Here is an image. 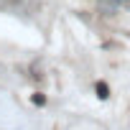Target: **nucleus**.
<instances>
[{
	"label": "nucleus",
	"mask_w": 130,
	"mask_h": 130,
	"mask_svg": "<svg viewBox=\"0 0 130 130\" xmlns=\"http://www.w3.org/2000/svg\"><path fill=\"white\" fill-rule=\"evenodd\" d=\"M94 89H97V97H100V100H107V97H110V87H107L105 82H97Z\"/></svg>",
	"instance_id": "1"
},
{
	"label": "nucleus",
	"mask_w": 130,
	"mask_h": 130,
	"mask_svg": "<svg viewBox=\"0 0 130 130\" xmlns=\"http://www.w3.org/2000/svg\"><path fill=\"white\" fill-rule=\"evenodd\" d=\"M33 105L43 107V105H46V97H43V94H33Z\"/></svg>",
	"instance_id": "2"
}]
</instances>
